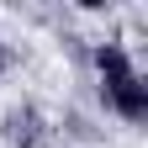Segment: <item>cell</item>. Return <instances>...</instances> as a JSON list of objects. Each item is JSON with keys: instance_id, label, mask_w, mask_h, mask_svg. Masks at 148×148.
I'll return each mask as SVG.
<instances>
[{"instance_id": "4", "label": "cell", "mask_w": 148, "mask_h": 148, "mask_svg": "<svg viewBox=\"0 0 148 148\" xmlns=\"http://www.w3.org/2000/svg\"><path fill=\"white\" fill-rule=\"evenodd\" d=\"M11 69H16V48H11V42H0V79H5Z\"/></svg>"}, {"instance_id": "2", "label": "cell", "mask_w": 148, "mask_h": 148, "mask_svg": "<svg viewBox=\"0 0 148 148\" xmlns=\"http://www.w3.org/2000/svg\"><path fill=\"white\" fill-rule=\"evenodd\" d=\"M101 101L116 111L122 122H143L148 116V79L132 74V79H122V85H101Z\"/></svg>"}, {"instance_id": "3", "label": "cell", "mask_w": 148, "mask_h": 148, "mask_svg": "<svg viewBox=\"0 0 148 148\" xmlns=\"http://www.w3.org/2000/svg\"><path fill=\"white\" fill-rule=\"evenodd\" d=\"M90 64H95L101 85H122V79H132V74H138V64H132V53H127V42H116V37H106V42L90 48Z\"/></svg>"}, {"instance_id": "1", "label": "cell", "mask_w": 148, "mask_h": 148, "mask_svg": "<svg viewBox=\"0 0 148 148\" xmlns=\"http://www.w3.org/2000/svg\"><path fill=\"white\" fill-rule=\"evenodd\" d=\"M0 138L11 148H53V122L37 106H11L0 116Z\"/></svg>"}]
</instances>
